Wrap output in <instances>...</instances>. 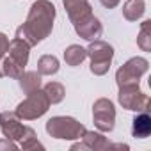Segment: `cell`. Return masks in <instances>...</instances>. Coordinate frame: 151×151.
Segmentation results:
<instances>
[{
	"mask_svg": "<svg viewBox=\"0 0 151 151\" xmlns=\"http://www.w3.org/2000/svg\"><path fill=\"white\" fill-rule=\"evenodd\" d=\"M6 48H7V39H6V36L0 34V57H2V53H4Z\"/></svg>",
	"mask_w": 151,
	"mask_h": 151,
	"instance_id": "7",
	"label": "cell"
},
{
	"mask_svg": "<svg viewBox=\"0 0 151 151\" xmlns=\"http://www.w3.org/2000/svg\"><path fill=\"white\" fill-rule=\"evenodd\" d=\"M84 57H86V50H82L80 46H71L66 52V60L69 64H78Z\"/></svg>",
	"mask_w": 151,
	"mask_h": 151,
	"instance_id": "4",
	"label": "cell"
},
{
	"mask_svg": "<svg viewBox=\"0 0 151 151\" xmlns=\"http://www.w3.org/2000/svg\"><path fill=\"white\" fill-rule=\"evenodd\" d=\"M57 60L53 59V57H43L41 59V62H39V68H41V71L43 73H55L57 71Z\"/></svg>",
	"mask_w": 151,
	"mask_h": 151,
	"instance_id": "5",
	"label": "cell"
},
{
	"mask_svg": "<svg viewBox=\"0 0 151 151\" xmlns=\"http://www.w3.org/2000/svg\"><path fill=\"white\" fill-rule=\"evenodd\" d=\"M46 93L50 94L52 101H59V100L62 98V87L57 86V84H50V86L46 87Z\"/></svg>",
	"mask_w": 151,
	"mask_h": 151,
	"instance_id": "6",
	"label": "cell"
},
{
	"mask_svg": "<svg viewBox=\"0 0 151 151\" xmlns=\"http://www.w3.org/2000/svg\"><path fill=\"white\" fill-rule=\"evenodd\" d=\"M0 75H2V73H0Z\"/></svg>",
	"mask_w": 151,
	"mask_h": 151,
	"instance_id": "8",
	"label": "cell"
},
{
	"mask_svg": "<svg viewBox=\"0 0 151 151\" xmlns=\"http://www.w3.org/2000/svg\"><path fill=\"white\" fill-rule=\"evenodd\" d=\"M30 20H36V23L29 22L27 30L32 29V43L43 39L50 29H52V20H53V6H50L48 2H37L32 7V13L29 16Z\"/></svg>",
	"mask_w": 151,
	"mask_h": 151,
	"instance_id": "1",
	"label": "cell"
},
{
	"mask_svg": "<svg viewBox=\"0 0 151 151\" xmlns=\"http://www.w3.org/2000/svg\"><path fill=\"white\" fill-rule=\"evenodd\" d=\"M46 105H48V101L45 100V96L37 93L36 96L29 98L25 103H22V105L18 107V114H20V116H23V117L32 119V117L41 116V114L46 110Z\"/></svg>",
	"mask_w": 151,
	"mask_h": 151,
	"instance_id": "2",
	"label": "cell"
},
{
	"mask_svg": "<svg viewBox=\"0 0 151 151\" xmlns=\"http://www.w3.org/2000/svg\"><path fill=\"white\" fill-rule=\"evenodd\" d=\"M11 48H13V59H16V64H20V66H23L25 62H27V46L25 45H22V41H14L13 45H11Z\"/></svg>",
	"mask_w": 151,
	"mask_h": 151,
	"instance_id": "3",
	"label": "cell"
}]
</instances>
